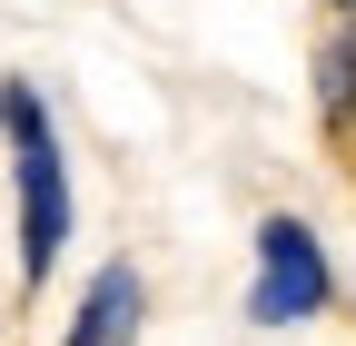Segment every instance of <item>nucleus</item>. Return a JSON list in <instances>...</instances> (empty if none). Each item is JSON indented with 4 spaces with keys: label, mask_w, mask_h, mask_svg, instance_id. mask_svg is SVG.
Instances as JSON below:
<instances>
[{
    "label": "nucleus",
    "mask_w": 356,
    "mask_h": 346,
    "mask_svg": "<svg viewBox=\"0 0 356 346\" xmlns=\"http://www.w3.org/2000/svg\"><path fill=\"white\" fill-rule=\"evenodd\" d=\"M0 139H10V188H20V287H40L70 247V168H60V129L30 79L0 90Z\"/></svg>",
    "instance_id": "1"
},
{
    "label": "nucleus",
    "mask_w": 356,
    "mask_h": 346,
    "mask_svg": "<svg viewBox=\"0 0 356 346\" xmlns=\"http://www.w3.org/2000/svg\"><path fill=\"white\" fill-rule=\"evenodd\" d=\"M327 297H337V277H327L317 228L307 218H267L257 228V297H248V317L257 327H297V317H317Z\"/></svg>",
    "instance_id": "2"
},
{
    "label": "nucleus",
    "mask_w": 356,
    "mask_h": 346,
    "mask_svg": "<svg viewBox=\"0 0 356 346\" xmlns=\"http://www.w3.org/2000/svg\"><path fill=\"white\" fill-rule=\"evenodd\" d=\"M129 327H139V267H99V277H89V297H79V317H70V336H60V346H119Z\"/></svg>",
    "instance_id": "3"
},
{
    "label": "nucleus",
    "mask_w": 356,
    "mask_h": 346,
    "mask_svg": "<svg viewBox=\"0 0 356 346\" xmlns=\"http://www.w3.org/2000/svg\"><path fill=\"white\" fill-rule=\"evenodd\" d=\"M346 99H356V30L327 40V119H346Z\"/></svg>",
    "instance_id": "4"
}]
</instances>
